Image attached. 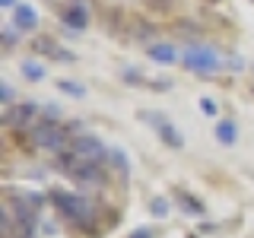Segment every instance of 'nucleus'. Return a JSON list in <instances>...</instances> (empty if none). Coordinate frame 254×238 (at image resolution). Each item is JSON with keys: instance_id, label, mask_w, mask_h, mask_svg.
<instances>
[{"instance_id": "4", "label": "nucleus", "mask_w": 254, "mask_h": 238, "mask_svg": "<svg viewBox=\"0 0 254 238\" xmlns=\"http://www.w3.org/2000/svg\"><path fill=\"white\" fill-rule=\"evenodd\" d=\"M181 60H185L188 70H194V73H216L222 67L219 51L210 48V45H188L185 51H181Z\"/></svg>"}, {"instance_id": "17", "label": "nucleus", "mask_w": 254, "mask_h": 238, "mask_svg": "<svg viewBox=\"0 0 254 238\" xmlns=\"http://www.w3.org/2000/svg\"><path fill=\"white\" fill-rule=\"evenodd\" d=\"M200 108L206 111V115H216V102L213 99H200Z\"/></svg>"}, {"instance_id": "15", "label": "nucleus", "mask_w": 254, "mask_h": 238, "mask_svg": "<svg viewBox=\"0 0 254 238\" xmlns=\"http://www.w3.org/2000/svg\"><path fill=\"white\" fill-rule=\"evenodd\" d=\"M178 200H181V203H185V206H188V210H190V213H203V206H200V203H197V200H190V197H188V194H178Z\"/></svg>"}, {"instance_id": "13", "label": "nucleus", "mask_w": 254, "mask_h": 238, "mask_svg": "<svg viewBox=\"0 0 254 238\" xmlns=\"http://www.w3.org/2000/svg\"><path fill=\"white\" fill-rule=\"evenodd\" d=\"M22 73H26L29 79H45V70H42V63H35V60H29V63H22Z\"/></svg>"}, {"instance_id": "7", "label": "nucleus", "mask_w": 254, "mask_h": 238, "mask_svg": "<svg viewBox=\"0 0 254 238\" xmlns=\"http://www.w3.org/2000/svg\"><path fill=\"white\" fill-rule=\"evenodd\" d=\"M35 111H38L35 102H19V105H10V108L3 111V124H10V127H26L32 118H35Z\"/></svg>"}, {"instance_id": "6", "label": "nucleus", "mask_w": 254, "mask_h": 238, "mask_svg": "<svg viewBox=\"0 0 254 238\" xmlns=\"http://www.w3.org/2000/svg\"><path fill=\"white\" fill-rule=\"evenodd\" d=\"M70 149H73L76 156L89 159V162H102L105 156H111V153H108V146H105V143H99L95 137H76L73 143H70Z\"/></svg>"}, {"instance_id": "11", "label": "nucleus", "mask_w": 254, "mask_h": 238, "mask_svg": "<svg viewBox=\"0 0 254 238\" xmlns=\"http://www.w3.org/2000/svg\"><path fill=\"white\" fill-rule=\"evenodd\" d=\"M146 54H149L153 60H159V63H175V60H178V51H175V45H165V42L149 45Z\"/></svg>"}, {"instance_id": "10", "label": "nucleus", "mask_w": 254, "mask_h": 238, "mask_svg": "<svg viewBox=\"0 0 254 238\" xmlns=\"http://www.w3.org/2000/svg\"><path fill=\"white\" fill-rule=\"evenodd\" d=\"M32 48H35L38 54H45V58H54V60H64V63H70V60H73V54H70V51H64V48H61L58 42H54V38H38V42L32 45Z\"/></svg>"}, {"instance_id": "21", "label": "nucleus", "mask_w": 254, "mask_h": 238, "mask_svg": "<svg viewBox=\"0 0 254 238\" xmlns=\"http://www.w3.org/2000/svg\"><path fill=\"white\" fill-rule=\"evenodd\" d=\"M153 213H156V216H162V213H165V203L156 200V203H153Z\"/></svg>"}, {"instance_id": "18", "label": "nucleus", "mask_w": 254, "mask_h": 238, "mask_svg": "<svg viewBox=\"0 0 254 238\" xmlns=\"http://www.w3.org/2000/svg\"><path fill=\"white\" fill-rule=\"evenodd\" d=\"M111 162L121 165V169H127V159H124V153H118V149H111Z\"/></svg>"}, {"instance_id": "12", "label": "nucleus", "mask_w": 254, "mask_h": 238, "mask_svg": "<svg viewBox=\"0 0 254 238\" xmlns=\"http://www.w3.org/2000/svg\"><path fill=\"white\" fill-rule=\"evenodd\" d=\"M235 137H238L235 124H226V121H222V124H216V140H219V143L232 146V143H235Z\"/></svg>"}, {"instance_id": "16", "label": "nucleus", "mask_w": 254, "mask_h": 238, "mask_svg": "<svg viewBox=\"0 0 254 238\" xmlns=\"http://www.w3.org/2000/svg\"><path fill=\"white\" fill-rule=\"evenodd\" d=\"M0 99H3V102H13V86L10 83H0Z\"/></svg>"}, {"instance_id": "3", "label": "nucleus", "mask_w": 254, "mask_h": 238, "mask_svg": "<svg viewBox=\"0 0 254 238\" xmlns=\"http://www.w3.org/2000/svg\"><path fill=\"white\" fill-rule=\"evenodd\" d=\"M32 143H35L38 149H48V153H67V146L73 140H70V130H64L61 124H54V121H42V124H35L32 127Z\"/></svg>"}, {"instance_id": "8", "label": "nucleus", "mask_w": 254, "mask_h": 238, "mask_svg": "<svg viewBox=\"0 0 254 238\" xmlns=\"http://www.w3.org/2000/svg\"><path fill=\"white\" fill-rule=\"evenodd\" d=\"M38 26V13H35V6H29V3H19L13 10V29H19V32H32Z\"/></svg>"}, {"instance_id": "5", "label": "nucleus", "mask_w": 254, "mask_h": 238, "mask_svg": "<svg viewBox=\"0 0 254 238\" xmlns=\"http://www.w3.org/2000/svg\"><path fill=\"white\" fill-rule=\"evenodd\" d=\"M140 118H146V121H149V124H153L156 130H159V137H162L165 143H169L172 149H181V146H185L181 133L175 130V127H172L169 121H165V115H159V111H140Z\"/></svg>"}, {"instance_id": "19", "label": "nucleus", "mask_w": 254, "mask_h": 238, "mask_svg": "<svg viewBox=\"0 0 254 238\" xmlns=\"http://www.w3.org/2000/svg\"><path fill=\"white\" fill-rule=\"evenodd\" d=\"M3 42H6V48H13V42H16V29H3Z\"/></svg>"}, {"instance_id": "9", "label": "nucleus", "mask_w": 254, "mask_h": 238, "mask_svg": "<svg viewBox=\"0 0 254 238\" xmlns=\"http://www.w3.org/2000/svg\"><path fill=\"white\" fill-rule=\"evenodd\" d=\"M61 19H64V26H70V29H86L89 13H86L83 3H70V6H64V10H61Z\"/></svg>"}, {"instance_id": "14", "label": "nucleus", "mask_w": 254, "mask_h": 238, "mask_svg": "<svg viewBox=\"0 0 254 238\" xmlns=\"http://www.w3.org/2000/svg\"><path fill=\"white\" fill-rule=\"evenodd\" d=\"M58 89H61V92H70V95H76V99H79V95H86V86H79V83H70V79H61V83H58Z\"/></svg>"}, {"instance_id": "20", "label": "nucleus", "mask_w": 254, "mask_h": 238, "mask_svg": "<svg viewBox=\"0 0 254 238\" xmlns=\"http://www.w3.org/2000/svg\"><path fill=\"white\" fill-rule=\"evenodd\" d=\"M130 238H153V229H137Z\"/></svg>"}, {"instance_id": "22", "label": "nucleus", "mask_w": 254, "mask_h": 238, "mask_svg": "<svg viewBox=\"0 0 254 238\" xmlns=\"http://www.w3.org/2000/svg\"><path fill=\"white\" fill-rule=\"evenodd\" d=\"M0 3H3V6H16V0H0Z\"/></svg>"}, {"instance_id": "1", "label": "nucleus", "mask_w": 254, "mask_h": 238, "mask_svg": "<svg viewBox=\"0 0 254 238\" xmlns=\"http://www.w3.org/2000/svg\"><path fill=\"white\" fill-rule=\"evenodd\" d=\"M54 169L64 172L67 178L79 181V184H102V181H105V169H102L99 162H89V159L76 156L73 149L54 156Z\"/></svg>"}, {"instance_id": "2", "label": "nucleus", "mask_w": 254, "mask_h": 238, "mask_svg": "<svg viewBox=\"0 0 254 238\" xmlns=\"http://www.w3.org/2000/svg\"><path fill=\"white\" fill-rule=\"evenodd\" d=\"M51 203L58 206V213L67 216L70 222H92V216H95L92 203L79 194H70V190H51Z\"/></svg>"}]
</instances>
